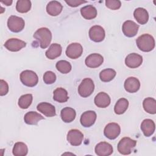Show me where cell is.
<instances>
[{
	"label": "cell",
	"instance_id": "6da1fadb",
	"mask_svg": "<svg viewBox=\"0 0 156 156\" xmlns=\"http://www.w3.org/2000/svg\"><path fill=\"white\" fill-rule=\"evenodd\" d=\"M34 38L38 41L41 48L45 49L51 43L52 34L48 28L41 27L34 33Z\"/></svg>",
	"mask_w": 156,
	"mask_h": 156
},
{
	"label": "cell",
	"instance_id": "7a4b0ae2",
	"mask_svg": "<svg viewBox=\"0 0 156 156\" xmlns=\"http://www.w3.org/2000/svg\"><path fill=\"white\" fill-rule=\"evenodd\" d=\"M136 44L141 51L143 52H150L155 47V40L151 35L144 34L137 38Z\"/></svg>",
	"mask_w": 156,
	"mask_h": 156
},
{
	"label": "cell",
	"instance_id": "3957f363",
	"mask_svg": "<svg viewBox=\"0 0 156 156\" xmlns=\"http://www.w3.org/2000/svg\"><path fill=\"white\" fill-rule=\"evenodd\" d=\"M136 144V141L129 137H124L118 144V151L121 154L129 155L131 154Z\"/></svg>",
	"mask_w": 156,
	"mask_h": 156
},
{
	"label": "cell",
	"instance_id": "277c9868",
	"mask_svg": "<svg viewBox=\"0 0 156 156\" xmlns=\"http://www.w3.org/2000/svg\"><path fill=\"white\" fill-rule=\"evenodd\" d=\"M20 80L22 83L27 87H33L38 82L37 74L31 70H24L20 74Z\"/></svg>",
	"mask_w": 156,
	"mask_h": 156
},
{
	"label": "cell",
	"instance_id": "5b68a950",
	"mask_svg": "<svg viewBox=\"0 0 156 156\" xmlns=\"http://www.w3.org/2000/svg\"><path fill=\"white\" fill-rule=\"evenodd\" d=\"M94 89V82L90 78H85L83 79L78 87V93L83 98L90 96Z\"/></svg>",
	"mask_w": 156,
	"mask_h": 156
},
{
	"label": "cell",
	"instance_id": "8992f818",
	"mask_svg": "<svg viewBox=\"0 0 156 156\" xmlns=\"http://www.w3.org/2000/svg\"><path fill=\"white\" fill-rule=\"evenodd\" d=\"M24 20L19 16L11 15L7 20V26L9 30L13 32H20L24 27Z\"/></svg>",
	"mask_w": 156,
	"mask_h": 156
},
{
	"label": "cell",
	"instance_id": "52a82bcc",
	"mask_svg": "<svg viewBox=\"0 0 156 156\" xmlns=\"http://www.w3.org/2000/svg\"><path fill=\"white\" fill-rule=\"evenodd\" d=\"M83 52V48L79 43L69 44L66 49V55L71 59H76L80 57Z\"/></svg>",
	"mask_w": 156,
	"mask_h": 156
},
{
	"label": "cell",
	"instance_id": "ba28073f",
	"mask_svg": "<svg viewBox=\"0 0 156 156\" xmlns=\"http://www.w3.org/2000/svg\"><path fill=\"white\" fill-rule=\"evenodd\" d=\"M121 132V128L118 124L115 122L108 123L104 128V135L110 140L116 138Z\"/></svg>",
	"mask_w": 156,
	"mask_h": 156
},
{
	"label": "cell",
	"instance_id": "9c48e42d",
	"mask_svg": "<svg viewBox=\"0 0 156 156\" xmlns=\"http://www.w3.org/2000/svg\"><path fill=\"white\" fill-rule=\"evenodd\" d=\"M105 30L101 26H93L89 30L90 38L94 42H101L103 41L105 38Z\"/></svg>",
	"mask_w": 156,
	"mask_h": 156
},
{
	"label": "cell",
	"instance_id": "30bf717a",
	"mask_svg": "<svg viewBox=\"0 0 156 156\" xmlns=\"http://www.w3.org/2000/svg\"><path fill=\"white\" fill-rule=\"evenodd\" d=\"M139 25L131 20L126 21L122 27V30L125 36L127 37H133L135 36L138 32Z\"/></svg>",
	"mask_w": 156,
	"mask_h": 156
},
{
	"label": "cell",
	"instance_id": "8fae6325",
	"mask_svg": "<svg viewBox=\"0 0 156 156\" xmlns=\"http://www.w3.org/2000/svg\"><path fill=\"white\" fill-rule=\"evenodd\" d=\"M83 134L77 129H71L67 134V141L73 146H77L82 144Z\"/></svg>",
	"mask_w": 156,
	"mask_h": 156
},
{
	"label": "cell",
	"instance_id": "7c38bea8",
	"mask_svg": "<svg viewBox=\"0 0 156 156\" xmlns=\"http://www.w3.org/2000/svg\"><path fill=\"white\" fill-rule=\"evenodd\" d=\"M4 46L10 51L16 52L24 48L26 46V43L21 40L16 38H12L7 40L5 42Z\"/></svg>",
	"mask_w": 156,
	"mask_h": 156
},
{
	"label": "cell",
	"instance_id": "4fadbf2b",
	"mask_svg": "<svg viewBox=\"0 0 156 156\" xmlns=\"http://www.w3.org/2000/svg\"><path fill=\"white\" fill-rule=\"evenodd\" d=\"M96 113L92 110H88L83 112L80 116V122L82 126L90 127L93 126L96 119Z\"/></svg>",
	"mask_w": 156,
	"mask_h": 156
},
{
	"label": "cell",
	"instance_id": "5bb4252c",
	"mask_svg": "<svg viewBox=\"0 0 156 156\" xmlns=\"http://www.w3.org/2000/svg\"><path fill=\"white\" fill-rule=\"evenodd\" d=\"M94 151L96 154L98 156H108L113 153V149L108 143L102 141L96 144Z\"/></svg>",
	"mask_w": 156,
	"mask_h": 156
},
{
	"label": "cell",
	"instance_id": "9a60e30c",
	"mask_svg": "<svg viewBox=\"0 0 156 156\" xmlns=\"http://www.w3.org/2000/svg\"><path fill=\"white\" fill-rule=\"evenodd\" d=\"M104 62L103 57L98 53H93L87 57L85 62V65L91 68H98L101 66Z\"/></svg>",
	"mask_w": 156,
	"mask_h": 156
},
{
	"label": "cell",
	"instance_id": "2e32d148",
	"mask_svg": "<svg viewBox=\"0 0 156 156\" xmlns=\"http://www.w3.org/2000/svg\"><path fill=\"white\" fill-rule=\"evenodd\" d=\"M143 62L141 55L136 53H131L127 55L125 59V63L130 68H136L139 67Z\"/></svg>",
	"mask_w": 156,
	"mask_h": 156
},
{
	"label": "cell",
	"instance_id": "e0dca14e",
	"mask_svg": "<svg viewBox=\"0 0 156 156\" xmlns=\"http://www.w3.org/2000/svg\"><path fill=\"white\" fill-rule=\"evenodd\" d=\"M37 109L47 117H52L55 116V107L48 102H41L37 105Z\"/></svg>",
	"mask_w": 156,
	"mask_h": 156
},
{
	"label": "cell",
	"instance_id": "ac0fdd59",
	"mask_svg": "<svg viewBox=\"0 0 156 156\" xmlns=\"http://www.w3.org/2000/svg\"><path fill=\"white\" fill-rule=\"evenodd\" d=\"M124 88L129 93H135L140 88L139 80L134 77H129L124 82Z\"/></svg>",
	"mask_w": 156,
	"mask_h": 156
},
{
	"label": "cell",
	"instance_id": "d6986e66",
	"mask_svg": "<svg viewBox=\"0 0 156 156\" xmlns=\"http://www.w3.org/2000/svg\"><path fill=\"white\" fill-rule=\"evenodd\" d=\"M110 98L105 92H99L94 98V104L99 108H106L110 104Z\"/></svg>",
	"mask_w": 156,
	"mask_h": 156
},
{
	"label": "cell",
	"instance_id": "ffe728a7",
	"mask_svg": "<svg viewBox=\"0 0 156 156\" xmlns=\"http://www.w3.org/2000/svg\"><path fill=\"white\" fill-rule=\"evenodd\" d=\"M155 129V123L151 119H145L141 124V129L145 136H151L154 133Z\"/></svg>",
	"mask_w": 156,
	"mask_h": 156
},
{
	"label": "cell",
	"instance_id": "44dd1931",
	"mask_svg": "<svg viewBox=\"0 0 156 156\" xmlns=\"http://www.w3.org/2000/svg\"><path fill=\"white\" fill-rule=\"evenodd\" d=\"M63 6L58 1H50L46 5L47 13L53 16L58 15L62 11Z\"/></svg>",
	"mask_w": 156,
	"mask_h": 156
},
{
	"label": "cell",
	"instance_id": "7402d4cb",
	"mask_svg": "<svg viewBox=\"0 0 156 156\" xmlns=\"http://www.w3.org/2000/svg\"><path fill=\"white\" fill-rule=\"evenodd\" d=\"M62 51V48L60 44L57 43H53L49 46L48 49L45 52L46 57L50 59L53 60L59 57Z\"/></svg>",
	"mask_w": 156,
	"mask_h": 156
},
{
	"label": "cell",
	"instance_id": "603a6c76",
	"mask_svg": "<svg viewBox=\"0 0 156 156\" xmlns=\"http://www.w3.org/2000/svg\"><path fill=\"white\" fill-rule=\"evenodd\" d=\"M133 16L137 22L140 24H145L149 20V14L147 11L141 7L136 8L133 12Z\"/></svg>",
	"mask_w": 156,
	"mask_h": 156
},
{
	"label": "cell",
	"instance_id": "cb8c5ba5",
	"mask_svg": "<svg viewBox=\"0 0 156 156\" xmlns=\"http://www.w3.org/2000/svg\"><path fill=\"white\" fill-rule=\"evenodd\" d=\"M76 113L74 108L71 107H65L60 112V116L62 121L68 123L73 121L76 118Z\"/></svg>",
	"mask_w": 156,
	"mask_h": 156
},
{
	"label": "cell",
	"instance_id": "d4e9b609",
	"mask_svg": "<svg viewBox=\"0 0 156 156\" xmlns=\"http://www.w3.org/2000/svg\"><path fill=\"white\" fill-rule=\"evenodd\" d=\"M43 119L44 117L40 114L32 111L26 113L24 116V122L29 125H36L40 120Z\"/></svg>",
	"mask_w": 156,
	"mask_h": 156
},
{
	"label": "cell",
	"instance_id": "484cf974",
	"mask_svg": "<svg viewBox=\"0 0 156 156\" xmlns=\"http://www.w3.org/2000/svg\"><path fill=\"white\" fill-rule=\"evenodd\" d=\"M82 16L86 20H92L97 16V10L92 5H88L80 9Z\"/></svg>",
	"mask_w": 156,
	"mask_h": 156
},
{
	"label": "cell",
	"instance_id": "4316f807",
	"mask_svg": "<svg viewBox=\"0 0 156 156\" xmlns=\"http://www.w3.org/2000/svg\"><path fill=\"white\" fill-rule=\"evenodd\" d=\"M68 98H69L68 96V92L63 88H57L53 92V99L54 101L58 102H65L68 101Z\"/></svg>",
	"mask_w": 156,
	"mask_h": 156
},
{
	"label": "cell",
	"instance_id": "83f0119b",
	"mask_svg": "<svg viewBox=\"0 0 156 156\" xmlns=\"http://www.w3.org/2000/svg\"><path fill=\"white\" fill-rule=\"evenodd\" d=\"M144 110L148 113L155 114L156 113V101L152 98H146L143 102Z\"/></svg>",
	"mask_w": 156,
	"mask_h": 156
},
{
	"label": "cell",
	"instance_id": "f1b7e54d",
	"mask_svg": "<svg viewBox=\"0 0 156 156\" xmlns=\"http://www.w3.org/2000/svg\"><path fill=\"white\" fill-rule=\"evenodd\" d=\"M27 145L23 142H16L13 147L12 153L15 156H25L27 154Z\"/></svg>",
	"mask_w": 156,
	"mask_h": 156
},
{
	"label": "cell",
	"instance_id": "f546056e",
	"mask_svg": "<svg viewBox=\"0 0 156 156\" xmlns=\"http://www.w3.org/2000/svg\"><path fill=\"white\" fill-rule=\"evenodd\" d=\"M128 106L129 101L125 98H121L116 102L114 107V111L116 114L121 115L127 110Z\"/></svg>",
	"mask_w": 156,
	"mask_h": 156
},
{
	"label": "cell",
	"instance_id": "4dcf8cb0",
	"mask_svg": "<svg viewBox=\"0 0 156 156\" xmlns=\"http://www.w3.org/2000/svg\"><path fill=\"white\" fill-rule=\"evenodd\" d=\"M116 74V71L112 68H107L103 69L99 73L100 79L104 82H108L114 79Z\"/></svg>",
	"mask_w": 156,
	"mask_h": 156
},
{
	"label": "cell",
	"instance_id": "1f68e13d",
	"mask_svg": "<svg viewBox=\"0 0 156 156\" xmlns=\"http://www.w3.org/2000/svg\"><path fill=\"white\" fill-rule=\"evenodd\" d=\"M31 8V2L29 0H19L16 4V10L20 13H27Z\"/></svg>",
	"mask_w": 156,
	"mask_h": 156
},
{
	"label": "cell",
	"instance_id": "d6a6232c",
	"mask_svg": "<svg viewBox=\"0 0 156 156\" xmlns=\"http://www.w3.org/2000/svg\"><path fill=\"white\" fill-rule=\"evenodd\" d=\"M33 97L31 94L22 95L18 99V105L22 109L27 108L32 104Z\"/></svg>",
	"mask_w": 156,
	"mask_h": 156
},
{
	"label": "cell",
	"instance_id": "836d02e7",
	"mask_svg": "<svg viewBox=\"0 0 156 156\" xmlns=\"http://www.w3.org/2000/svg\"><path fill=\"white\" fill-rule=\"evenodd\" d=\"M57 69L62 74H67L71 70L72 66L70 63L66 60H60L55 65Z\"/></svg>",
	"mask_w": 156,
	"mask_h": 156
},
{
	"label": "cell",
	"instance_id": "e575fe53",
	"mask_svg": "<svg viewBox=\"0 0 156 156\" xmlns=\"http://www.w3.org/2000/svg\"><path fill=\"white\" fill-rule=\"evenodd\" d=\"M56 80V75L51 71H46L43 75V81L46 84H52Z\"/></svg>",
	"mask_w": 156,
	"mask_h": 156
},
{
	"label": "cell",
	"instance_id": "d590c367",
	"mask_svg": "<svg viewBox=\"0 0 156 156\" xmlns=\"http://www.w3.org/2000/svg\"><path fill=\"white\" fill-rule=\"evenodd\" d=\"M105 5L111 10H118L121 7V3L118 0H107L105 1Z\"/></svg>",
	"mask_w": 156,
	"mask_h": 156
},
{
	"label": "cell",
	"instance_id": "8d00e7d4",
	"mask_svg": "<svg viewBox=\"0 0 156 156\" xmlns=\"http://www.w3.org/2000/svg\"><path fill=\"white\" fill-rule=\"evenodd\" d=\"M9 92L8 83L4 80H0V95L4 96Z\"/></svg>",
	"mask_w": 156,
	"mask_h": 156
},
{
	"label": "cell",
	"instance_id": "74e56055",
	"mask_svg": "<svg viewBox=\"0 0 156 156\" xmlns=\"http://www.w3.org/2000/svg\"><path fill=\"white\" fill-rule=\"evenodd\" d=\"M65 2L70 7H76L82 4L86 3L87 1H82V0H68V1L66 0V1H65Z\"/></svg>",
	"mask_w": 156,
	"mask_h": 156
},
{
	"label": "cell",
	"instance_id": "f35d334b",
	"mask_svg": "<svg viewBox=\"0 0 156 156\" xmlns=\"http://www.w3.org/2000/svg\"><path fill=\"white\" fill-rule=\"evenodd\" d=\"M1 3L4 4L5 5H7V6L11 5V4H12V0H5V1H1Z\"/></svg>",
	"mask_w": 156,
	"mask_h": 156
}]
</instances>
